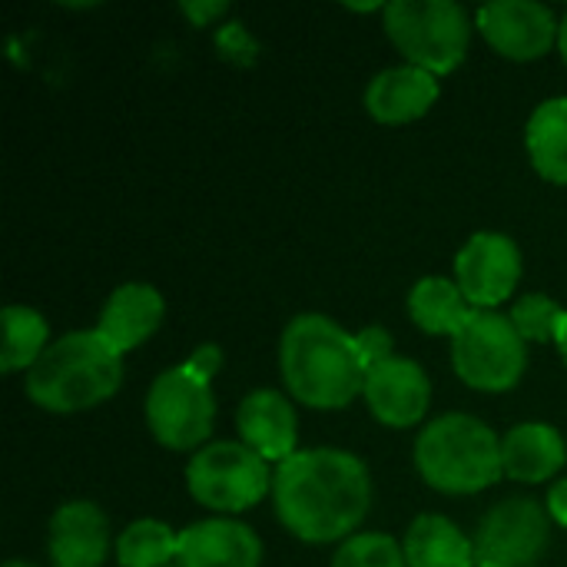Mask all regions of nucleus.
Listing matches in <instances>:
<instances>
[{"label":"nucleus","instance_id":"c756f323","mask_svg":"<svg viewBox=\"0 0 567 567\" xmlns=\"http://www.w3.org/2000/svg\"><path fill=\"white\" fill-rule=\"evenodd\" d=\"M555 346H558L561 359L567 362V312H565V322H561V332H558V342H555Z\"/></svg>","mask_w":567,"mask_h":567},{"label":"nucleus","instance_id":"c85d7f7f","mask_svg":"<svg viewBox=\"0 0 567 567\" xmlns=\"http://www.w3.org/2000/svg\"><path fill=\"white\" fill-rule=\"evenodd\" d=\"M183 10L196 20V23H203L206 17H216V13H223L226 10V3H203V7H196V3H183Z\"/></svg>","mask_w":567,"mask_h":567},{"label":"nucleus","instance_id":"f03ea898","mask_svg":"<svg viewBox=\"0 0 567 567\" xmlns=\"http://www.w3.org/2000/svg\"><path fill=\"white\" fill-rule=\"evenodd\" d=\"M279 372L289 395L309 409H346L362 395L369 379L355 332H346L336 319L319 312H302L286 326Z\"/></svg>","mask_w":567,"mask_h":567},{"label":"nucleus","instance_id":"423d86ee","mask_svg":"<svg viewBox=\"0 0 567 567\" xmlns=\"http://www.w3.org/2000/svg\"><path fill=\"white\" fill-rule=\"evenodd\" d=\"M269 462L243 442H209L186 465L189 495L213 512L236 515L256 508L272 492Z\"/></svg>","mask_w":567,"mask_h":567},{"label":"nucleus","instance_id":"9d476101","mask_svg":"<svg viewBox=\"0 0 567 567\" xmlns=\"http://www.w3.org/2000/svg\"><path fill=\"white\" fill-rule=\"evenodd\" d=\"M522 279V249L505 233H475L455 256V282L472 309H492L512 299Z\"/></svg>","mask_w":567,"mask_h":567},{"label":"nucleus","instance_id":"2eb2a0df","mask_svg":"<svg viewBox=\"0 0 567 567\" xmlns=\"http://www.w3.org/2000/svg\"><path fill=\"white\" fill-rule=\"evenodd\" d=\"M176 561L179 567H259L262 542L243 522L209 518L179 532Z\"/></svg>","mask_w":567,"mask_h":567},{"label":"nucleus","instance_id":"b1692460","mask_svg":"<svg viewBox=\"0 0 567 567\" xmlns=\"http://www.w3.org/2000/svg\"><path fill=\"white\" fill-rule=\"evenodd\" d=\"M565 312L567 309H561L551 296H545V292H528V296H522V299L512 306L508 319H512V326L518 329V336H522L525 342H558Z\"/></svg>","mask_w":567,"mask_h":567},{"label":"nucleus","instance_id":"5701e85b","mask_svg":"<svg viewBox=\"0 0 567 567\" xmlns=\"http://www.w3.org/2000/svg\"><path fill=\"white\" fill-rule=\"evenodd\" d=\"M179 551V535L156 522V518H140L126 525L116 538V561L120 567H169Z\"/></svg>","mask_w":567,"mask_h":567},{"label":"nucleus","instance_id":"6e6552de","mask_svg":"<svg viewBox=\"0 0 567 567\" xmlns=\"http://www.w3.org/2000/svg\"><path fill=\"white\" fill-rule=\"evenodd\" d=\"M216 419L213 382L186 362L159 372L146 392V425L153 439L173 452H199L209 445Z\"/></svg>","mask_w":567,"mask_h":567},{"label":"nucleus","instance_id":"aec40b11","mask_svg":"<svg viewBox=\"0 0 567 567\" xmlns=\"http://www.w3.org/2000/svg\"><path fill=\"white\" fill-rule=\"evenodd\" d=\"M472 306L462 296L455 279L445 276H425L409 292V316L412 322L429 336H458L462 326L472 319Z\"/></svg>","mask_w":567,"mask_h":567},{"label":"nucleus","instance_id":"473e14b6","mask_svg":"<svg viewBox=\"0 0 567 567\" xmlns=\"http://www.w3.org/2000/svg\"><path fill=\"white\" fill-rule=\"evenodd\" d=\"M475 567H492V565H482V561H478V565H475Z\"/></svg>","mask_w":567,"mask_h":567},{"label":"nucleus","instance_id":"cd10ccee","mask_svg":"<svg viewBox=\"0 0 567 567\" xmlns=\"http://www.w3.org/2000/svg\"><path fill=\"white\" fill-rule=\"evenodd\" d=\"M548 515L551 522H558L561 528H567V478H558L548 492Z\"/></svg>","mask_w":567,"mask_h":567},{"label":"nucleus","instance_id":"39448f33","mask_svg":"<svg viewBox=\"0 0 567 567\" xmlns=\"http://www.w3.org/2000/svg\"><path fill=\"white\" fill-rule=\"evenodd\" d=\"M385 33L405 56L435 76L452 73L472 43V20L455 0H392L382 7Z\"/></svg>","mask_w":567,"mask_h":567},{"label":"nucleus","instance_id":"ddd939ff","mask_svg":"<svg viewBox=\"0 0 567 567\" xmlns=\"http://www.w3.org/2000/svg\"><path fill=\"white\" fill-rule=\"evenodd\" d=\"M47 551L53 567H103L110 551V518L96 502L76 498L53 512Z\"/></svg>","mask_w":567,"mask_h":567},{"label":"nucleus","instance_id":"f3484780","mask_svg":"<svg viewBox=\"0 0 567 567\" xmlns=\"http://www.w3.org/2000/svg\"><path fill=\"white\" fill-rule=\"evenodd\" d=\"M166 316V302L159 296L156 286L150 282H123L110 292L96 332L120 352H133L140 349L146 339H153V332L163 326Z\"/></svg>","mask_w":567,"mask_h":567},{"label":"nucleus","instance_id":"2f4dec72","mask_svg":"<svg viewBox=\"0 0 567 567\" xmlns=\"http://www.w3.org/2000/svg\"><path fill=\"white\" fill-rule=\"evenodd\" d=\"M3 567H37V565H27V561H7Z\"/></svg>","mask_w":567,"mask_h":567},{"label":"nucleus","instance_id":"dca6fc26","mask_svg":"<svg viewBox=\"0 0 567 567\" xmlns=\"http://www.w3.org/2000/svg\"><path fill=\"white\" fill-rule=\"evenodd\" d=\"M439 93L442 86L435 73L402 63L372 76V83L365 86V110L372 120L399 126V123L422 120L435 106Z\"/></svg>","mask_w":567,"mask_h":567},{"label":"nucleus","instance_id":"1a4fd4ad","mask_svg":"<svg viewBox=\"0 0 567 567\" xmlns=\"http://www.w3.org/2000/svg\"><path fill=\"white\" fill-rule=\"evenodd\" d=\"M551 515L532 498L498 502L478 525L475 555L492 567H538L548 551Z\"/></svg>","mask_w":567,"mask_h":567},{"label":"nucleus","instance_id":"6ab92c4d","mask_svg":"<svg viewBox=\"0 0 567 567\" xmlns=\"http://www.w3.org/2000/svg\"><path fill=\"white\" fill-rule=\"evenodd\" d=\"M409 567H475V542L445 515H419L402 542Z\"/></svg>","mask_w":567,"mask_h":567},{"label":"nucleus","instance_id":"f8f14e48","mask_svg":"<svg viewBox=\"0 0 567 567\" xmlns=\"http://www.w3.org/2000/svg\"><path fill=\"white\" fill-rule=\"evenodd\" d=\"M362 399L385 429H412L432 405V382L419 362L392 355L389 362L369 369Z\"/></svg>","mask_w":567,"mask_h":567},{"label":"nucleus","instance_id":"0eeeda50","mask_svg":"<svg viewBox=\"0 0 567 567\" xmlns=\"http://www.w3.org/2000/svg\"><path fill=\"white\" fill-rule=\"evenodd\" d=\"M452 365L458 379L478 392H508L528 369V342L508 316L475 309L452 339Z\"/></svg>","mask_w":567,"mask_h":567},{"label":"nucleus","instance_id":"7ed1b4c3","mask_svg":"<svg viewBox=\"0 0 567 567\" xmlns=\"http://www.w3.org/2000/svg\"><path fill=\"white\" fill-rule=\"evenodd\" d=\"M123 385V355L96 332L60 336L27 372V399L47 412L70 415L113 399Z\"/></svg>","mask_w":567,"mask_h":567},{"label":"nucleus","instance_id":"a878e982","mask_svg":"<svg viewBox=\"0 0 567 567\" xmlns=\"http://www.w3.org/2000/svg\"><path fill=\"white\" fill-rule=\"evenodd\" d=\"M355 346H359V355H362V362L369 369H375V365H382V362H389L395 355L392 352V336L382 326H369V329L355 332Z\"/></svg>","mask_w":567,"mask_h":567},{"label":"nucleus","instance_id":"9b49d317","mask_svg":"<svg viewBox=\"0 0 567 567\" xmlns=\"http://www.w3.org/2000/svg\"><path fill=\"white\" fill-rule=\"evenodd\" d=\"M488 47L508 60H542L558 43L561 23L551 7L538 0H495L475 17Z\"/></svg>","mask_w":567,"mask_h":567},{"label":"nucleus","instance_id":"20e7f679","mask_svg":"<svg viewBox=\"0 0 567 567\" xmlns=\"http://www.w3.org/2000/svg\"><path fill=\"white\" fill-rule=\"evenodd\" d=\"M415 468L435 492L478 495L505 475L502 439L475 415H442L419 432Z\"/></svg>","mask_w":567,"mask_h":567},{"label":"nucleus","instance_id":"bb28decb","mask_svg":"<svg viewBox=\"0 0 567 567\" xmlns=\"http://www.w3.org/2000/svg\"><path fill=\"white\" fill-rule=\"evenodd\" d=\"M186 365L193 369V372H199L203 379H216V372L223 369V349L216 346V342H203L189 359H186Z\"/></svg>","mask_w":567,"mask_h":567},{"label":"nucleus","instance_id":"4be33fe9","mask_svg":"<svg viewBox=\"0 0 567 567\" xmlns=\"http://www.w3.org/2000/svg\"><path fill=\"white\" fill-rule=\"evenodd\" d=\"M50 349V326L47 319L30 306H7L3 309V349H0V369L10 372H30L40 355Z\"/></svg>","mask_w":567,"mask_h":567},{"label":"nucleus","instance_id":"a211bd4d","mask_svg":"<svg viewBox=\"0 0 567 567\" xmlns=\"http://www.w3.org/2000/svg\"><path fill=\"white\" fill-rule=\"evenodd\" d=\"M567 462L561 432L548 422H522L502 439V468L508 478L538 485L555 478Z\"/></svg>","mask_w":567,"mask_h":567},{"label":"nucleus","instance_id":"393cba45","mask_svg":"<svg viewBox=\"0 0 567 567\" xmlns=\"http://www.w3.org/2000/svg\"><path fill=\"white\" fill-rule=\"evenodd\" d=\"M332 567H409L402 545L382 532H359L336 551Z\"/></svg>","mask_w":567,"mask_h":567},{"label":"nucleus","instance_id":"7c9ffc66","mask_svg":"<svg viewBox=\"0 0 567 567\" xmlns=\"http://www.w3.org/2000/svg\"><path fill=\"white\" fill-rule=\"evenodd\" d=\"M558 50H561V56H565L567 63V13L565 20H561V33H558Z\"/></svg>","mask_w":567,"mask_h":567},{"label":"nucleus","instance_id":"4468645a","mask_svg":"<svg viewBox=\"0 0 567 567\" xmlns=\"http://www.w3.org/2000/svg\"><path fill=\"white\" fill-rule=\"evenodd\" d=\"M296 425H299V419H296L292 402L276 389L249 392L236 412L239 442L249 445L266 462H279V465L296 455V442H299Z\"/></svg>","mask_w":567,"mask_h":567},{"label":"nucleus","instance_id":"f257e3e1","mask_svg":"<svg viewBox=\"0 0 567 567\" xmlns=\"http://www.w3.org/2000/svg\"><path fill=\"white\" fill-rule=\"evenodd\" d=\"M272 502L282 528L299 542H349L372 508V475L342 449L296 452L272 475Z\"/></svg>","mask_w":567,"mask_h":567},{"label":"nucleus","instance_id":"412c9836","mask_svg":"<svg viewBox=\"0 0 567 567\" xmlns=\"http://www.w3.org/2000/svg\"><path fill=\"white\" fill-rule=\"evenodd\" d=\"M525 143L538 176L567 186V96H551L532 113Z\"/></svg>","mask_w":567,"mask_h":567}]
</instances>
